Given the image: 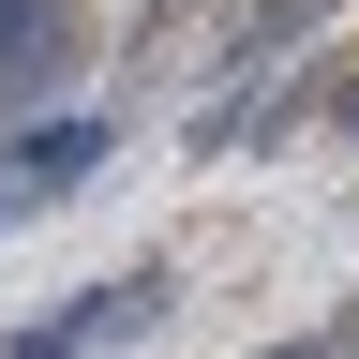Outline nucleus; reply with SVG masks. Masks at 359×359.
Masks as SVG:
<instances>
[{
  "label": "nucleus",
  "mask_w": 359,
  "mask_h": 359,
  "mask_svg": "<svg viewBox=\"0 0 359 359\" xmlns=\"http://www.w3.org/2000/svg\"><path fill=\"white\" fill-rule=\"evenodd\" d=\"M75 165H105V120H45V135H15V195H60Z\"/></svg>",
  "instance_id": "f03ea898"
},
{
  "label": "nucleus",
  "mask_w": 359,
  "mask_h": 359,
  "mask_svg": "<svg viewBox=\"0 0 359 359\" xmlns=\"http://www.w3.org/2000/svg\"><path fill=\"white\" fill-rule=\"evenodd\" d=\"M165 314V285L135 269V285H90L75 314H45V330H15V359H90V344H120V330H150Z\"/></svg>",
  "instance_id": "f257e3e1"
},
{
  "label": "nucleus",
  "mask_w": 359,
  "mask_h": 359,
  "mask_svg": "<svg viewBox=\"0 0 359 359\" xmlns=\"http://www.w3.org/2000/svg\"><path fill=\"white\" fill-rule=\"evenodd\" d=\"M285 359H359V330H330V344H285Z\"/></svg>",
  "instance_id": "20e7f679"
},
{
  "label": "nucleus",
  "mask_w": 359,
  "mask_h": 359,
  "mask_svg": "<svg viewBox=\"0 0 359 359\" xmlns=\"http://www.w3.org/2000/svg\"><path fill=\"white\" fill-rule=\"evenodd\" d=\"M0 60H45V0H0Z\"/></svg>",
  "instance_id": "7ed1b4c3"
}]
</instances>
